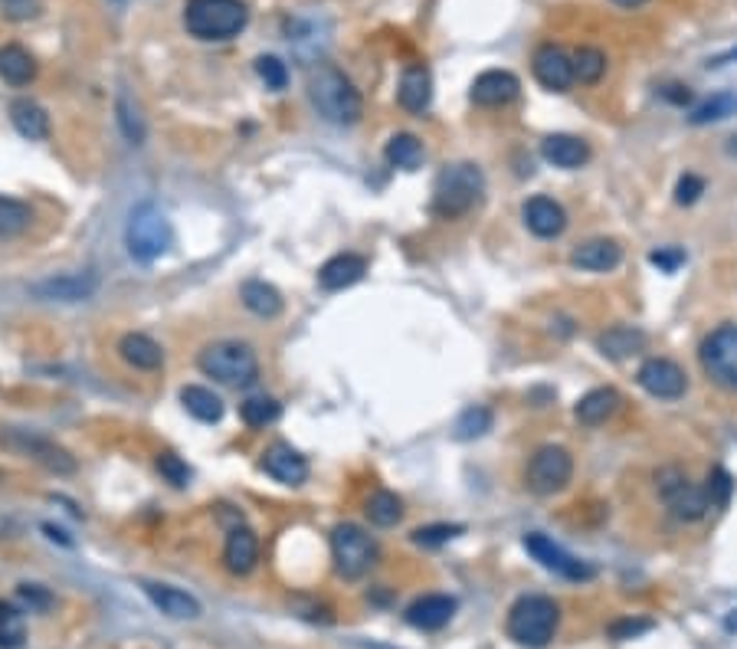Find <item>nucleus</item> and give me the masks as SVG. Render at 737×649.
I'll list each match as a JSON object with an SVG mask.
<instances>
[{
    "label": "nucleus",
    "instance_id": "de8ad7c7",
    "mask_svg": "<svg viewBox=\"0 0 737 649\" xmlns=\"http://www.w3.org/2000/svg\"><path fill=\"white\" fill-rule=\"evenodd\" d=\"M705 194V177L698 174H682L679 184H675V204L679 207H692Z\"/></svg>",
    "mask_w": 737,
    "mask_h": 649
},
{
    "label": "nucleus",
    "instance_id": "cd10ccee",
    "mask_svg": "<svg viewBox=\"0 0 737 649\" xmlns=\"http://www.w3.org/2000/svg\"><path fill=\"white\" fill-rule=\"evenodd\" d=\"M597 348H600L603 358L626 361L646 348V332L643 328H633V325H613L597 338Z\"/></svg>",
    "mask_w": 737,
    "mask_h": 649
},
{
    "label": "nucleus",
    "instance_id": "1a4fd4ad",
    "mask_svg": "<svg viewBox=\"0 0 737 649\" xmlns=\"http://www.w3.org/2000/svg\"><path fill=\"white\" fill-rule=\"evenodd\" d=\"M656 486H659V495L665 502V509L672 512V518H679V522L692 525V522H701V518L708 515V495L695 482H688V476L679 469V466H665L659 469L656 476Z\"/></svg>",
    "mask_w": 737,
    "mask_h": 649
},
{
    "label": "nucleus",
    "instance_id": "b1692460",
    "mask_svg": "<svg viewBox=\"0 0 737 649\" xmlns=\"http://www.w3.org/2000/svg\"><path fill=\"white\" fill-rule=\"evenodd\" d=\"M367 273V259L358 256V253H338L331 256L328 263L318 269V286L325 292H341V289H351L354 282H361Z\"/></svg>",
    "mask_w": 737,
    "mask_h": 649
},
{
    "label": "nucleus",
    "instance_id": "9d476101",
    "mask_svg": "<svg viewBox=\"0 0 737 649\" xmlns=\"http://www.w3.org/2000/svg\"><path fill=\"white\" fill-rule=\"evenodd\" d=\"M701 368L724 391L737 394V325H721L715 328L705 341H701Z\"/></svg>",
    "mask_w": 737,
    "mask_h": 649
},
{
    "label": "nucleus",
    "instance_id": "7ed1b4c3",
    "mask_svg": "<svg viewBox=\"0 0 737 649\" xmlns=\"http://www.w3.org/2000/svg\"><path fill=\"white\" fill-rule=\"evenodd\" d=\"M249 23L246 0H187L184 4V30L194 40L223 43L240 37Z\"/></svg>",
    "mask_w": 737,
    "mask_h": 649
},
{
    "label": "nucleus",
    "instance_id": "f3484780",
    "mask_svg": "<svg viewBox=\"0 0 737 649\" xmlns=\"http://www.w3.org/2000/svg\"><path fill=\"white\" fill-rule=\"evenodd\" d=\"M259 469L266 472L269 479L282 482V486H302L308 479V459L295 450L292 443H272L266 446L263 459H259Z\"/></svg>",
    "mask_w": 737,
    "mask_h": 649
},
{
    "label": "nucleus",
    "instance_id": "ea45409f",
    "mask_svg": "<svg viewBox=\"0 0 737 649\" xmlns=\"http://www.w3.org/2000/svg\"><path fill=\"white\" fill-rule=\"evenodd\" d=\"M33 210L17 197H0V240H14L30 227Z\"/></svg>",
    "mask_w": 737,
    "mask_h": 649
},
{
    "label": "nucleus",
    "instance_id": "c756f323",
    "mask_svg": "<svg viewBox=\"0 0 737 649\" xmlns=\"http://www.w3.org/2000/svg\"><path fill=\"white\" fill-rule=\"evenodd\" d=\"M0 79L7 86H30L37 79V59H33L20 43L0 46Z\"/></svg>",
    "mask_w": 737,
    "mask_h": 649
},
{
    "label": "nucleus",
    "instance_id": "4468645a",
    "mask_svg": "<svg viewBox=\"0 0 737 649\" xmlns=\"http://www.w3.org/2000/svg\"><path fill=\"white\" fill-rule=\"evenodd\" d=\"M639 387L659 400H679L688 391V374L669 358H649L636 374Z\"/></svg>",
    "mask_w": 737,
    "mask_h": 649
},
{
    "label": "nucleus",
    "instance_id": "f03ea898",
    "mask_svg": "<svg viewBox=\"0 0 737 649\" xmlns=\"http://www.w3.org/2000/svg\"><path fill=\"white\" fill-rule=\"evenodd\" d=\"M482 197H485V174L479 164L472 161L446 164L433 184L430 210L439 220H459L472 214L482 204Z\"/></svg>",
    "mask_w": 737,
    "mask_h": 649
},
{
    "label": "nucleus",
    "instance_id": "a19ab883",
    "mask_svg": "<svg viewBox=\"0 0 737 649\" xmlns=\"http://www.w3.org/2000/svg\"><path fill=\"white\" fill-rule=\"evenodd\" d=\"M606 76V53L600 46H580L574 53V79H580L584 86H597Z\"/></svg>",
    "mask_w": 737,
    "mask_h": 649
},
{
    "label": "nucleus",
    "instance_id": "f8f14e48",
    "mask_svg": "<svg viewBox=\"0 0 737 649\" xmlns=\"http://www.w3.org/2000/svg\"><path fill=\"white\" fill-rule=\"evenodd\" d=\"M4 440H7V446H14V450H20L23 456L37 459L40 466L56 472V476H73L76 472V459L69 456V450H63L59 443L46 440V436H40V433L10 430V433H4Z\"/></svg>",
    "mask_w": 737,
    "mask_h": 649
},
{
    "label": "nucleus",
    "instance_id": "f257e3e1",
    "mask_svg": "<svg viewBox=\"0 0 737 649\" xmlns=\"http://www.w3.org/2000/svg\"><path fill=\"white\" fill-rule=\"evenodd\" d=\"M308 99H312V109L325 118L328 125L348 128L358 125L364 115V99L358 86L341 73L338 66L318 63L308 69Z\"/></svg>",
    "mask_w": 737,
    "mask_h": 649
},
{
    "label": "nucleus",
    "instance_id": "8fccbe9b",
    "mask_svg": "<svg viewBox=\"0 0 737 649\" xmlns=\"http://www.w3.org/2000/svg\"><path fill=\"white\" fill-rule=\"evenodd\" d=\"M649 630H652V620H633V617H626V620L610 623V636H613V640H636V636H643Z\"/></svg>",
    "mask_w": 737,
    "mask_h": 649
},
{
    "label": "nucleus",
    "instance_id": "c03bdc74",
    "mask_svg": "<svg viewBox=\"0 0 737 649\" xmlns=\"http://www.w3.org/2000/svg\"><path fill=\"white\" fill-rule=\"evenodd\" d=\"M256 76L263 79V86L272 92H282L289 86V66L279 56H259L256 59Z\"/></svg>",
    "mask_w": 737,
    "mask_h": 649
},
{
    "label": "nucleus",
    "instance_id": "37998d69",
    "mask_svg": "<svg viewBox=\"0 0 737 649\" xmlns=\"http://www.w3.org/2000/svg\"><path fill=\"white\" fill-rule=\"evenodd\" d=\"M705 495H708V505L711 509H728L731 505V495H734V476L724 466H715L708 472V486H705Z\"/></svg>",
    "mask_w": 737,
    "mask_h": 649
},
{
    "label": "nucleus",
    "instance_id": "aec40b11",
    "mask_svg": "<svg viewBox=\"0 0 737 649\" xmlns=\"http://www.w3.org/2000/svg\"><path fill=\"white\" fill-rule=\"evenodd\" d=\"M141 590H145L151 604L158 607L164 617H171V620H197L200 613H204L200 600L194 594H187V590H181V587L145 581V584H141Z\"/></svg>",
    "mask_w": 737,
    "mask_h": 649
},
{
    "label": "nucleus",
    "instance_id": "39448f33",
    "mask_svg": "<svg viewBox=\"0 0 737 649\" xmlns=\"http://www.w3.org/2000/svg\"><path fill=\"white\" fill-rule=\"evenodd\" d=\"M125 246L138 263H154V259H161L174 246V227H171L168 214H164L158 204H151V200L132 207V214H128V223H125Z\"/></svg>",
    "mask_w": 737,
    "mask_h": 649
},
{
    "label": "nucleus",
    "instance_id": "ddd939ff",
    "mask_svg": "<svg viewBox=\"0 0 737 649\" xmlns=\"http://www.w3.org/2000/svg\"><path fill=\"white\" fill-rule=\"evenodd\" d=\"M531 73L548 92H567L574 86V56L557 43H541L531 56Z\"/></svg>",
    "mask_w": 737,
    "mask_h": 649
},
{
    "label": "nucleus",
    "instance_id": "a18cd8bd",
    "mask_svg": "<svg viewBox=\"0 0 737 649\" xmlns=\"http://www.w3.org/2000/svg\"><path fill=\"white\" fill-rule=\"evenodd\" d=\"M154 466H158L161 479H164V482H171L174 489H187V486H190V476H194V472H190V466H187L177 453H161V456H158V463H154Z\"/></svg>",
    "mask_w": 737,
    "mask_h": 649
},
{
    "label": "nucleus",
    "instance_id": "5701e85b",
    "mask_svg": "<svg viewBox=\"0 0 737 649\" xmlns=\"http://www.w3.org/2000/svg\"><path fill=\"white\" fill-rule=\"evenodd\" d=\"M570 263L577 269H584V273H610V269L623 263V246L616 240H606V236H597V240L574 246Z\"/></svg>",
    "mask_w": 737,
    "mask_h": 649
},
{
    "label": "nucleus",
    "instance_id": "a211bd4d",
    "mask_svg": "<svg viewBox=\"0 0 737 649\" xmlns=\"http://www.w3.org/2000/svg\"><path fill=\"white\" fill-rule=\"evenodd\" d=\"M521 217H525V227L538 236V240H557L567 230V210L557 204L554 197H531L525 207H521Z\"/></svg>",
    "mask_w": 737,
    "mask_h": 649
},
{
    "label": "nucleus",
    "instance_id": "49530a36",
    "mask_svg": "<svg viewBox=\"0 0 737 649\" xmlns=\"http://www.w3.org/2000/svg\"><path fill=\"white\" fill-rule=\"evenodd\" d=\"M17 600H20V607L30 610V613H46L53 607V594L46 587H40V584H20L17 587Z\"/></svg>",
    "mask_w": 737,
    "mask_h": 649
},
{
    "label": "nucleus",
    "instance_id": "58836bf2",
    "mask_svg": "<svg viewBox=\"0 0 737 649\" xmlns=\"http://www.w3.org/2000/svg\"><path fill=\"white\" fill-rule=\"evenodd\" d=\"M27 643V617L17 604L0 600V649H20Z\"/></svg>",
    "mask_w": 737,
    "mask_h": 649
},
{
    "label": "nucleus",
    "instance_id": "bb28decb",
    "mask_svg": "<svg viewBox=\"0 0 737 649\" xmlns=\"http://www.w3.org/2000/svg\"><path fill=\"white\" fill-rule=\"evenodd\" d=\"M118 354H122V361L128 364V368H135V371H158V368H164V348L154 338L141 335V332L122 335V341H118Z\"/></svg>",
    "mask_w": 737,
    "mask_h": 649
},
{
    "label": "nucleus",
    "instance_id": "a878e982",
    "mask_svg": "<svg viewBox=\"0 0 737 649\" xmlns=\"http://www.w3.org/2000/svg\"><path fill=\"white\" fill-rule=\"evenodd\" d=\"M620 404H623V397L616 387H593V391H587L577 400L574 417L584 423V427H600V423H606L616 410H620Z\"/></svg>",
    "mask_w": 737,
    "mask_h": 649
},
{
    "label": "nucleus",
    "instance_id": "e433bc0d",
    "mask_svg": "<svg viewBox=\"0 0 737 649\" xmlns=\"http://www.w3.org/2000/svg\"><path fill=\"white\" fill-rule=\"evenodd\" d=\"M115 122H118L122 135L132 141V145H145V135H148L145 118H141L138 105H135L132 96H128V92H118V99H115Z\"/></svg>",
    "mask_w": 737,
    "mask_h": 649
},
{
    "label": "nucleus",
    "instance_id": "0eeeda50",
    "mask_svg": "<svg viewBox=\"0 0 737 649\" xmlns=\"http://www.w3.org/2000/svg\"><path fill=\"white\" fill-rule=\"evenodd\" d=\"M377 554V541L361 525L341 522L331 531V561H335V571L344 581H361L377 564Z\"/></svg>",
    "mask_w": 737,
    "mask_h": 649
},
{
    "label": "nucleus",
    "instance_id": "864d4df0",
    "mask_svg": "<svg viewBox=\"0 0 737 649\" xmlns=\"http://www.w3.org/2000/svg\"><path fill=\"white\" fill-rule=\"evenodd\" d=\"M43 531H46V535H50L53 541H59V545H73V538H66V531L63 528H53V525H43Z\"/></svg>",
    "mask_w": 737,
    "mask_h": 649
},
{
    "label": "nucleus",
    "instance_id": "72a5a7b5",
    "mask_svg": "<svg viewBox=\"0 0 737 649\" xmlns=\"http://www.w3.org/2000/svg\"><path fill=\"white\" fill-rule=\"evenodd\" d=\"M364 512H367V518H371V525L394 528L403 518V499L397 492H390V489H377L371 499H367Z\"/></svg>",
    "mask_w": 737,
    "mask_h": 649
},
{
    "label": "nucleus",
    "instance_id": "4c0bfd02",
    "mask_svg": "<svg viewBox=\"0 0 737 649\" xmlns=\"http://www.w3.org/2000/svg\"><path fill=\"white\" fill-rule=\"evenodd\" d=\"M492 423H495V417H492L489 407L472 404V407H466V410L459 413V420H456V427H453V436H456L459 443L482 440V436L492 430Z\"/></svg>",
    "mask_w": 737,
    "mask_h": 649
},
{
    "label": "nucleus",
    "instance_id": "f704fd0d",
    "mask_svg": "<svg viewBox=\"0 0 737 649\" xmlns=\"http://www.w3.org/2000/svg\"><path fill=\"white\" fill-rule=\"evenodd\" d=\"M240 417H243L246 427L266 430V427H272V423L282 417V404H279L276 397H266V394L246 397L243 404H240Z\"/></svg>",
    "mask_w": 737,
    "mask_h": 649
},
{
    "label": "nucleus",
    "instance_id": "5fc2aeb1",
    "mask_svg": "<svg viewBox=\"0 0 737 649\" xmlns=\"http://www.w3.org/2000/svg\"><path fill=\"white\" fill-rule=\"evenodd\" d=\"M616 7H623V10H636V7H643L646 0H613Z\"/></svg>",
    "mask_w": 737,
    "mask_h": 649
},
{
    "label": "nucleus",
    "instance_id": "393cba45",
    "mask_svg": "<svg viewBox=\"0 0 737 649\" xmlns=\"http://www.w3.org/2000/svg\"><path fill=\"white\" fill-rule=\"evenodd\" d=\"M541 158L554 168L577 171L590 161V145L577 135H548L541 141Z\"/></svg>",
    "mask_w": 737,
    "mask_h": 649
},
{
    "label": "nucleus",
    "instance_id": "6e6d98bb",
    "mask_svg": "<svg viewBox=\"0 0 737 649\" xmlns=\"http://www.w3.org/2000/svg\"><path fill=\"white\" fill-rule=\"evenodd\" d=\"M724 630H728V633H737V610L728 613V620H724Z\"/></svg>",
    "mask_w": 737,
    "mask_h": 649
},
{
    "label": "nucleus",
    "instance_id": "423d86ee",
    "mask_svg": "<svg viewBox=\"0 0 737 649\" xmlns=\"http://www.w3.org/2000/svg\"><path fill=\"white\" fill-rule=\"evenodd\" d=\"M197 368L227 387H253L259 381V358L243 341H213L197 354Z\"/></svg>",
    "mask_w": 737,
    "mask_h": 649
},
{
    "label": "nucleus",
    "instance_id": "7c9ffc66",
    "mask_svg": "<svg viewBox=\"0 0 737 649\" xmlns=\"http://www.w3.org/2000/svg\"><path fill=\"white\" fill-rule=\"evenodd\" d=\"M181 404H184V410L190 413V417L200 420V423H220L223 413H227L220 394H213L210 387H200V384L181 387Z\"/></svg>",
    "mask_w": 737,
    "mask_h": 649
},
{
    "label": "nucleus",
    "instance_id": "6ab92c4d",
    "mask_svg": "<svg viewBox=\"0 0 737 649\" xmlns=\"http://www.w3.org/2000/svg\"><path fill=\"white\" fill-rule=\"evenodd\" d=\"M456 597L449 594H426V597H416L413 604L407 607V623L413 630H423V633H436L443 630L449 620L456 617Z\"/></svg>",
    "mask_w": 737,
    "mask_h": 649
},
{
    "label": "nucleus",
    "instance_id": "dca6fc26",
    "mask_svg": "<svg viewBox=\"0 0 737 649\" xmlns=\"http://www.w3.org/2000/svg\"><path fill=\"white\" fill-rule=\"evenodd\" d=\"M518 92L521 82L515 73H508V69H485V73L475 76L469 99L475 105H482V109H502V105L518 99Z\"/></svg>",
    "mask_w": 737,
    "mask_h": 649
},
{
    "label": "nucleus",
    "instance_id": "3c124183",
    "mask_svg": "<svg viewBox=\"0 0 737 649\" xmlns=\"http://www.w3.org/2000/svg\"><path fill=\"white\" fill-rule=\"evenodd\" d=\"M0 10L10 20H30L37 17V0H0Z\"/></svg>",
    "mask_w": 737,
    "mask_h": 649
},
{
    "label": "nucleus",
    "instance_id": "c9c22d12",
    "mask_svg": "<svg viewBox=\"0 0 737 649\" xmlns=\"http://www.w3.org/2000/svg\"><path fill=\"white\" fill-rule=\"evenodd\" d=\"M737 115V92H715L711 99H705L701 105H695L688 122L692 125H715L724 122V118Z\"/></svg>",
    "mask_w": 737,
    "mask_h": 649
},
{
    "label": "nucleus",
    "instance_id": "4be33fe9",
    "mask_svg": "<svg viewBox=\"0 0 737 649\" xmlns=\"http://www.w3.org/2000/svg\"><path fill=\"white\" fill-rule=\"evenodd\" d=\"M223 564H227V571L236 577L253 574V568L259 564V538L253 528H246V525L230 528L227 545H223Z\"/></svg>",
    "mask_w": 737,
    "mask_h": 649
},
{
    "label": "nucleus",
    "instance_id": "20e7f679",
    "mask_svg": "<svg viewBox=\"0 0 737 649\" xmlns=\"http://www.w3.org/2000/svg\"><path fill=\"white\" fill-rule=\"evenodd\" d=\"M561 627V607L554 597L525 594L518 597L508 610V636L525 649H544Z\"/></svg>",
    "mask_w": 737,
    "mask_h": 649
},
{
    "label": "nucleus",
    "instance_id": "13d9d810",
    "mask_svg": "<svg viewBox=\"0 0 737 649\" xmlns=\"http://www.w3.org/2000/svg\"><path fill=\"white\" fill-rule=\"evenodd\" d=\"M728 155H734V158H737V138H731V141H728Z\"/></svg>",
    "mask_w": 737,
    "mask_h": 649
},
{
    "label": "nucleus",
    "instance_id": "412c9836",
    "mask_svg": "<svg viewBox=\"0 0 737 649\" xmlns=\"http://www.w3.org/2000/svg\"><path fill=\"white\" fill-rule=\"evenodd\" d=\"M400 109L410 115H423L433 102V76L423 63H410L400 76V89H397Z\"/></svg>",
    "mask_w": 737,
    "mask_h": 649
},
{
    "label": "nucleus",
    "instance_id": "9b49d317",
    "mask_svg": "<svg viewBox=\"0 0 737 649\" xmlns=\"http://www.w3.org/2000/svg\"><path fill=\"white\" fill-rule=\"evenodd\" d=\"M525 551L541 564L544 571L564 577V581L580 584V581H593V577H597V568H593L590 561H580L577 554L564 551L554 538L541 535V531H531V535H525Z\"/></svg>",
    "mask_w": 737,
    "mask_h": 649
},
{
    "label": "nucleus",
    "instance_id": "4d7b16f0",
    "mask_svg": "<svg viewBox=\"0 0 737 649\" xmlns=\"http://www.w3.org/2000/svg\"><path fill=\"white\" fill-rule=\"evenodd\" d=\"M728 59H737V50H731L728 56H721V59H715V63H711V66H721V63H728Z\"/></svg>",
    "mask_w": 737,
    "mask_h": 649
},
{
    "label": "nucleus",
    "instance_id": "c85d7f7f",
    "mask_svg": "<svg viewBox=\"0 0 737 649\" xmlns=\"http://www.w3.org/2000/svg\"><path fill=\"white\" fill-rule=\"evenodd\" d=\"M10 122H14L17 135L27 141H46L50 138V115L40 102L33 99H14L10 102Z\"/></svg>",
    "mask_w": 737,
    "mask_h": 649
},
{
    "label": "nucleus",
    "instance_id": "473e14b6",
    "mask_svg": "<svg viewBox=\"0 0 737 649\" xmlns=\"http://www.w3.org/2000/svg\"><path fill=\"white\" fill-rule=\"evenodd\" d=\"M384 158H387L390 168L416 171L423 164V141L416 138V135H410V132H397L394 138L387 141Z\"/></svg>",
    "mask_w": 737,
    "mask_h": 649
},
{
    "label": "nucleus",
    "instance_id": "09e8293b",
    "mask_svg": "<svg viewBox=\"0 0 737 649\" xmlns=\"http://www.w3.org/2000/svg\"><path fill=\"white\" fill-rule=\"evenodd\" d=\"M649 263L659 266L662 273H675L685 263V250H679V246H659V250L649 253Z\"/></svg>",
    "mask_w": 737,
    "mask_h": 649
},
{
    "label": "nucleus",
    "instance_id": "6e6552de",
    "mask_svg": "<svg viewBox=\"0 0 737 649\" xmlns=\"http://www.w3.org/2000/svg\"><path fill=\"white\" fill-rule=\"evenodd\" d=\"M570 479H574V456H570L564 446L544 443L531 453L528 469H525V486L534 495L548 499V495L564 492L570 486Z\"/></svg>",
    "mask_w": 737,
    "mask_h": 649
},
{
    "label": "nucleus",
    "instance_id": "79ce46f5",
    "mask_svg": "<svg viewBox=\"0 0 737 649\" xmlns=\"http://www.w3.org/2000/svg\"><path fill=\"white\" fill-rule=\"evenodd\" d=\"M462 531H466V525L433 522V525L416 528L413 535H410V541H413L416 548H443V545H449V541H453V538H459Z\"/></svg>",
    "mask_w": 737,
    "mask_h": 649
},
{
    "label": "nucleus",
    "instance_id": "2f4dec72",
    "mask_svg": "<svg viewBox=\"0 0 737 649\" xmlns=\"http://www.w3.org/2000/svg\"><path fill=\"white\" fill-rule=\"evenodd\" d=\"M240 299H243V305L253 315H259V318H276L279 312H282V292L276 289V286H269L266 279H249V282H243V289H240Z\"/></svg>",
    "mask_w": 737,
    "mask_h": 649
},
{
    "label": "nucleus",
    "instance_id": "2eb2a0df",
    "mask_svg": "<svg viewBox=\"0 0 737 649\" xmlns=\"http://www.w3.org/2000/svg\"><path fill=\"white\" fill-rule=\"evenodd\" d=\"M99 289V276L86 269V273H59L50 279L33 282L30 292L43 302H86Z\"/></svg>",
    "mask_w": 737,
    "mask_h": 649
},
{
    "label": "nucleus",
    "instance_id": "603ef678",
    "mask_svg": "<svg viewBox=\"0 0 737 649\" xmlns=\"http://www.w3.org/2000/svg\"><path fill=\"white\" fill-rule=\"evenodd\" d=\"M662 96L669 99L672 105H688V102H692V89H688V86H665Z\"/></svg>",
    "mask_w": 737,
    "mask_h": 649
}]
</instances>
